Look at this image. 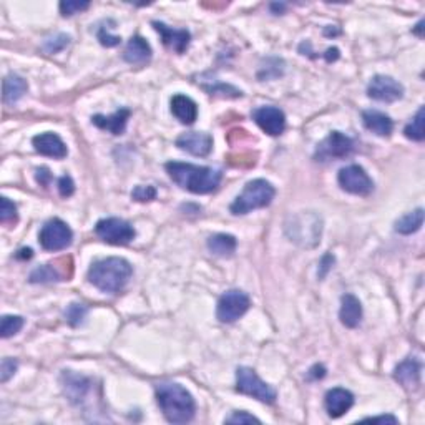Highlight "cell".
Returning <instances> with one entry per match:
<instances>
[{"instance_id": "5bb4252c", "label": "cell", "mask_w": 425, "mask_h": 425, "mask_svg": "<svg viewBox=\"0 0 425 425\" xmlns=\"http://www.w3.org/2000/svg\"><path fill=\"white\" fill-rule=\"evenodd\" d=\"M176 146L195 157H208L213 150V138L211 135L203 133V131H190V133L178 136Z\"/></svg>"}, {"instance_id": "b9f144b4", "label": "cell", "mask_w": 425, "mask_h": 425, "mask_svg": "<svg viewBox=\"0 0 425 425\" xmlns=\"http://www.w3.org/2000/svg\"><path fill=\"white\" fill-rule=\"evenodd\" d=\"M365 422H384V424H399V420H397L394 415H381V417H367L364 419Z\"/></svg>"}, {"instance_id": "7a4b0ae2", "label": "cell", "mask_w": 425, "mask_h": 425, "mask_svg": "<svg viewBox=\"0 0 425 425\" xmlns=\"http://www.w3.org/2000/svg\"><path fill=\"white\" fill-rule=\"evenodd\" d=\"M157 402L164 417L171 424H186L195 417L193 395L175 382H162L155 387Z\"/></svg>"}, {"instance_id": "6da1fadb", "label": "cell", "mask_w": 425, "mask_h": 425, "mask_svg": "<svg viewBox=\"0 0 425 425\" xmlns=\"http://www.w3.org/2000/svg\"><path fill=\"white\" fill-rule=\"evenodd\" d=\"M168 175L178 186L195 195L211 193L221 183L223 173L213 170L208 166H198V164L170 162L164 164Z\"/></svg>"}, {"instance_id": "ba28073f", "label": "cell", "mask_w": 425, "mask_h": 425, "mask_svg": "<svg viewBox=\"0 0 425 425\" xmlns=\"http://www.w3.org/2000/svg\"><path fill=\"white\" fill-rule=\"evenodd\" d=\"M251 299L246 292L240 289L226 291L218 301L216 316L221 322H235L248 313Z\"/></svg>"}, {"instance_id": "bcb514c9", "label": "cell", "mask_w": 425, "mask_h": 425, "mask_svg": "<svg viewBox=\"0 0 425 425\" xmlns=\"http://www.w3.org/2000/svg\"><path fill=\"white\" fill-rule=\"evenodd\" d=\"M422 25H424V22H419L417 29H415V34H419V35H420V30H422ZM420 37H422V35H420Z\"/></svg>"}, {"instance_id": "74e56055", "label": "cell", "mask_w": 425, "mask_h": 425, "mask_svg": "<svg viewBox=\"0 0 425 425\" xmlns=\"http://www.w3.org/2000/svg\"><path fill=\"white\" fill-rule=\"evenodd\" d=\"M58 193H60L63 198H68V196L75 193V183H73L70 176L65 175L58 180Z\"/></svg>"}, {"instance_id": "8d00e7d4", "label": "cell", "mask_w": 425, "mask_h": 425, "mask_svg": "<svg viewBox=\"0 0 425 425\" xmlns=\"http://www.w3.org/2000/svg\"><path fill=\"white\" fill-rule=\"evenodd\" d=\"M226 424H261V420L248 412H235L226 419Z\"/></svg>"}, {"instance_id": "4fadbf2b", "label": "cell", "mask_w": 425, "mask_h": 425, "mask_svg": "<svg viewBox=\"0 0 425 425\" xmlns=\"http://www.w3.org/2000/svg\"><path fill=\"white\" fill-rule=\"evenodd\" d=\"M253 120L264 133L277 136L286 128V115L277 107H259L253 112Z\"/></svg>"}, {"instance_id": "44dd1931", "label": "cell", "mask_w": 425, "mask_h": 425, "mask_svg": "<svg viewBox=\"0 0 425 425\" xmlns=\"http://www.w3.org/2000/svg\"><path fill=\"white\" fill-rule=\"evenodd\" d=\"M339 319L346 327L354 329L360 324L362 319V304L360 301L353 294L342 296L341 299V310H339Z\"/></svg>"}, {"instance_id": "e575fe53", "label": "cell", "mask_w": 425, "mask_h": 425, "mask_svg": "<svg viewBox=\"0 0 425 425\" xmlns=\"http://www.w3.org/2000/svg\"><path fill=\"white\" fill-rule=\"evenodd\" d=\"M15 372H17V360L11 358L4 359L2 364H0V382L6 384Z\"/></svg>"}, {"instance_id": "7bdbcfd3", "label": "cell", "mask_w": 425, "mask_h": 425, "mask_svg": "<svg viewBox=\"0 0 425 425\" xmlns=\"http://www.w3.org/2000/svg\"><path fill=\"white\" fill-rule=\"evenodd\" d=\"M324 58H326V62H336L337 58H339V48H336V47H331V48H327L326 50V53H324Z\"/></svg>"}, {"instance_id": "d590c367", "label": "cell", "mask_w": 425, "mask_h": 425, "mask_svg": "<svg viewBox=\"0 0 425 425\" xmlns=\"http://www.w3.org/2000/svg\"><path fill=\"white\" fill-rule=\"evenodd\" d=\"M98 40L103 47H117V45H120V42H122L120 37L110 34V32L107 30V27H100Z\"/></svg>"}, {"instance_id": "9c48e42d", "label": "cell", "mask_w": 425, "mask_h": 425, "mask_svg": "<svg viewBox=\"0 0 425 425\" xmlns=\"http://www.w3.org/2000/svg\"><path fill=\"white\" fill-rule=\"evenodd\" d=\"M354 152V141L341 131H331L327 138L318 145L314 158L318 162H329V159H341L349 157Z\"/></svg>"}, {"instance_id": "cb8c5ba5", "label": "cell", "mask_w": 425, "mask_h": 425, "mask_svg": "<svg viewBox=\"0 0 425 425\" xmlns=\"http://www.w3.org/2000/svg\"><path fill=\"white\" fill-rule=\"evenodd\" d=\"M29 90V85L27 81L22 79V77L15 75V73H11L4 79V85H2V98L6 105H13L18 102Z\"/></svg>"}, {"instance_id": "8992f818", "label": "cell", "mask_w": 425, "mask_h": 425, "mask_svg": "<svg viewBox=\"0 0 425 425\" xmlns=\"http://www.w3.org/2000/svg\"><path fill=\"white\" fill-rule=\"evenodd\" d=\"M236 391L241 394L254 397V399L274 404L276 402V391L268 386L256 371L249 367H240L236 371Z\"/></svg>"}, {"instance_id": "60d3db41", "label": "cell", "mask_w": 425, "mask_h": 425, "mask_svg": "<svg viewBox=\"0 0 425 425\" xmlns=\"http://www.w3.org/2000/svg\"><path fill=\"white\" fill-rule=\"evenodd\" d=\"M35 178H37V181L40 183V185H42V186H47L48 183H50V180H52V175H50V170H48V168L42 166V168H37Z\"/></svg>"}, {"instance_id": "4316f807", "label": "cell", "mask_w": 425, "mask_h": 425, "mask_svg": "<svg viewBox=\"0 0 425 425\" xmlns=\"http://www.w3.org/2000/svg\"><path fill=\"white\" fill-rule=\"evenodd\" d=\"M404 135L409 140L414 141H422L425 138V130H424V107L419 108L417 115L412 118V122L404 128Z\"/></svg>"}, {"instance_id": "d4e9b609", "label": "cell", "mask_w": 425, "mask_h": 425, "mask_svg": "<svg viewBox=\"0 0 425 425\" xmlns=\"http://www.w3.org/2000/svg\"><path fill=\"white\" fill-rule=\"evenodd\" d=\"M236 246V237L226 235V233H218V235L209 236L208 240V249L214 256H219V258H230V256L235 254Z\"/></svg>"}, {"instance_id": "ac0fdd59", "label": "cell", "mask_w": 425, "mask_h": 425, "mask_svg": "<svg viewBox=\"0 0 425 425\" xmlns=\"http://www.w3.org/2000/svg\"><path fill=\"white\" fill-rule=\"evenodd\" d=\"M131 112L128 108H120L117 110L113 115H95L91 117V123L95 126H98L100 130H107L112 135H123L125 133V128L128 123V118H130Z\"/></svg>"}, {"instance_id": "1f68e13d", "label": "cell", "mask_w": 425, "mask_h": 425, "mask_svg": "<svg viewBox=\"0 0 425 425\" xmlns=\"http://www.w3.org/2000/svg\"><path fill=\"white\" fill-rule=\"evenodd\" d=\"M86 313H89V309H86L84 304H77V303L70 304L68 306V309L65 310V319L70 326L77 327L84 322Z\"/></svg>"}, {"instance_id": "603a6c76", "label": "cell", "mask_w": 425, "mask_h": 425, "mask_svg": "<svg viewBox=\"0 0 425 425\" xmlns=\"http://www.w3.org/2000/svg\"><path fill=\"white\" fill-rule=\"evenodd\" d=\"M362 122L364 126L377 136H391L392 130H394V123H392L391 117L377 112V110H365L362 113Z\"/></svg>"}, {"instance_id": "5b68a950", "label": "cell", "mask_w": 425, "mask_h": 425, "mask_svg": "<svg viewBox=\"0 0 425 425\" xmlns=\"http://www.w3.org/2000/svg\"><path fill=\"white\" fill-rule=\"evenodd\" d=\"M274 195H276V190H274L271 183L261 180V178L253 180L244 186L241 195L233 201L230 211L237 216V214H248L249 211H254V209L266 208L273 203Z\"/></svg>"}, {"instance_id": "836d02e7", "label": "cell", "mask_w": 425, "mask_h": 425, "mask_svg": "<svg viewBox=\"0 0 425 425\" xmlns=\"http://www.w3.org/2000/svg\"><path fill=\"white\" fill-rule=\"evenodd\" d=\"M131 198L135 201H140V203H145V201H152L157 198V190L153 186H136V188L131 191Z\"/></svg>"}, {"instance_id": "484cf974", "label": "cell", "mask_w": 425, "mask_h": 425, "mask_svg": "<svg viewBox=\"0 0 425 425\" xmlns=\"http://www.w3.org/2000/svg\"><path fill=\"white\" fill-rule=\"evenodd\" d=\"M424 225V209L417 208L412 213L404 214L400 219L395 221V231L400 235H412V233L419 231Z\"/></svg>"}, {"instance_id": "f1b7e54d", "label": "cell", "mask_w": 425, "mask_h": 425, "mask_svg": "<svg viewBox=\"0 0 425 425\" xmlns=\"http://www.w3.org/2000/svg\"><path fill=\"white\" fill-rule=\"evenodd\" d=\"M22 327H24V318L4 316L2 324H0V334H2L4 339H7V337L15 336L17 332H20Z\"/></svg>"}, {"instance_id": "d6986e66", "label": "cell", "mask_w": 425, "mask_h": 425, "mask_svg": "<svg viewBox=\"0 0 425 425\" xmlns=\"http://www.w3.org/2000/svg\"><path fill=\"white\" fill-rule=\"evenodd\" d=\"M420 371H422V365H420L419 359L409 358L397 365L394 377L405 389L415 391L420 386Z\"/></svg>"}, {"instance_id": "f546056e", "label": "cell", "mask_w": 425, "mask_h": 425, "mask_svg": "<svg viewBox=\"0 0 425 425\" xmlns=\"http://www.w3.org/2000/svg\"><path fill=\"white\" fill-rule=\"evenodd\" d=\"M68 44H70V37L65 34H57L53 37H48V39L45 40L42 45V50L48 55L58 53V52H62V50L65 48Z\"/></svg>"}, {"instance_id": "83f0119b", "label": "cell", "mask_w": 425, "mask_h": 425, "mask_svg": "<svg viewBox=\"0 0 425 425\" xmlns=\"http://www.w3.org/2000/svg\"><path fill=\"white\" fill-rule=\"evenodd\" d=\"M30 282H34V285H39V282H53V281H60V274L57 273V269H55L52 264H44V266L34 269V271L30 273Z\"/></svg>"}, {"instance_id": "4dcf8cb0", "label": "cell", "mask_w": 425, "mask_h": 425, "mask_svg": "<svg viewBox=\"0 0 425 425\" xmlns=\"http://www.w3.org/2000/svg\"><path fill=\"white\" fill-rule=\"evenodd\" d=\"M17 221V207L11 200L4 196L0 200V223L2 225H12Z\"/></svg>"}, {"instance_id": "ffe728a7", "label": "cell", "mask_w": 425, "mask_h": 425, "mask_svg": "<svg viewBox=\"0 0 425 425\" xmlns=\"http://www.w3.org/2000/svg\"><path fill=\"white\" fill-rule=\"evenodd\" d=\"M123 58H125V62L131 63V65H143V63L152 58V47H150V44L146 42L143 37L135 35L128 42Z\"/></svg>"}, {"instance_id": "7402d4cb", "label": "cell", "mask_w": 425, "mask_h": 425, "mask_svg": "<svg viewBox=\"0 0 425 425\" xmlns=\"http://www.w3.org/2000/svg\"><path fill=\"white\" fill-rule=\"evenodd\" d=\"M171 113L185 125H193L198 118V105L186 95H175L171 98Z\"/></svg>"}, {"instance_id": "2e32d148", "label": "cell", "mask_w": 425, "mask_h": 425, "mask_svg": "<svg viewBox=\"0 0 425 425\" xmlns=\"http://www.w3.org/2000/svg\"><path fill=\"white\" fill-rule=\"evenodd\" d=\"M34 143V148L37 153L44 155V157H50L55 159H62L67 157L68 150L67 145L63 143V140L58 135L55 133H40L34 136L32 140Z\"/></svg>"}, {"instance_id": "30bf717a", "label": "cell", "mask_w": 425, "mask_h": 425, "mask_svg": "<svg viewBox=\"0 0 425 425\" xmlns=\"http://www.w3.org/2000/svg\"><path fill=\"white\" fill-rule=\"evenodd\" d=\"M73 233L62 219L53 218L47 221L40 231V244L47 251H62L72 244Z\"/></svg>"}, {"instance_id": "e0dca14e", "label": "cell", "mask_w": 425, "mask_h": 425, "mask_svg": "<svg viewBox=\"0 0 425 425\" xmlns=\"http://www.w3.org/2000/svg\"><path fill=\"white\" fill-rule=\"evenodd\" d=\"M353 405H354V395L351 394L349 391L336 387V389H331L326 394V410L329 417L339 419L347 412V410L353 407Z\"/></svg>"}, {"instance_id": "277c9868", "label": "cell", "mask_w": 425, "mask_h": 425, "mask_svg": "<svg viewBox=\"0 0 425 425\" xmlns=\"http://www.w3.org/2000/svg\"><path fill=\"white\" fill-rule=\"evenodd\" d=\"M285 231L289 241L301 248H316L322 235V218L313 211H299L286 219Z\"/></svg>"}, {"instance_id": "f6af8a7d", "label": "cell", "mask_w": 425, "mask_h": 425, "mask_svg": "<svg viewBox=\"0 0 425 425\" xmlns=\"http://www.w3.org/2000/svg\"><path fill=\"white\" fill-rule=\"evenodd\" d=\"M285 8H286V6H285V4H271V11H274V12H277V13H280V12H282V11H285Z\"/></svg>"}, {"instance_id": "ee69618b", "label": "cell", "mask_w": 425, "mask_h": 425, "mask_svg": "<svg viewBox=\"0 0 425 425\" xmlns=\"http://www.w3.org/2000/svg\"><path fill=\"white\" fill-rule=\"evenodd\" d=\"M15 256H17L18 259H30L32 258V249L30 248H24V249L18 251V253Z\"/></svg>"}, {"instance_id": "3957f363", "label": "cell", "mask_w": 425, "mask_h": 425, "mask_svg": "<svg viewBox=\"0 0 425 425\" xmlns=\"http://www.w3.org/2000/svg\"><path fill=\"white\" fill-rule=\"evenodd\" d=\"M133 268L123 258L98 259L89 269V281L97 289L117 294L128 285Z\"/></svg>"}, {"instance_id": "ab89813d", "label": "cell", "mask_w": 425, "mask_h": 425, "mask_svg": "<svg viewBox=\"0 0 425 425\" xmlns=\"http://www.w3.org/2000/svg\"><path fill=\"white\" fill-rule=\"evenodd\" d=\"M326 367H324L322 364H316V365H313V367L309 369V372H308V379L309 381H319V379H322V377H326Z\"/></svg>"}, {"instance_id": "52a82bcc", "label": "cell", "mask_w": 425, "mask_h": 425, "mask_svg": "<svg viewBox=\"0 0 425 425\" xmlns=\"http://www.w3.org/2000/svg\"><path fill=\"white\" fill-rule=\"evenodd\" d=\"M95 233L100 240L108 244L125 246L135 240V228L125 219L120 218H105L100 219L95 226Z\"/></svg>"}, {"instance_id": "d6a6232c", "label": "cell", "mask_w": 425, "mask_h": 425, "mask_svg": "<svg viewBox=\"0 0 425 425\" xmlns=\"http://www.w3.org/2000/svg\"><path fill=\"white\" fill-rule=\"evenodd\" d=\"M90 7V2H75V0H67L60 2V12L63 17H72L75 13H80Z\"/></svg>"}, {"instance_id": "7c38bea8", "label": "cell", "mask_w": 425, "mask_h": 425, "mask_svg": "<svg viewBox=\"0 0 425 425\" xmlns=\"http://www.w3.org/2000/svg\"><path fill=\"white\" fill-rule=\"evenodd\" d=\"M367 95L377 102L394 103L404 97V86L387 75H376L367 86Z\"/></svg>"}, {"instance_id": "8fae6325", "label": "cell", "mask_w": 425, "mask_h": 425, "mask_svg": "<svg viewBox=\"0 0 425 425\" xmlns=\"http://www.w3.org/2000/svg\"><path fill=\"white\" fill-rule=\"evenodd\" d=\"M337 181H339L341 188L351 195L367 196L374 191V181L359 164H349V166L342 168L337 175Z\"/></svg>"}, {"instance_id": "f35d334b", "label": "cell", "mask_w": 425, "mask_h": 425, "mask_svg": "<svg viewBox=\"0 0 425 425\" xmlns=\"http://www.w3.org/2000/svg\"><path fill=\"white\" fill-rule=\"evenodd\" d=\"M334 256L332 254H324L322 256V259H321V266H319V277H321V280H324V277L327 276V273L331 271L332 269V264H334Z\"/></svg>"}, {"instance_id": "9a60e30c", "label": "cell", "mask_w": 425, "mask_h": 425, "mask_svg": "<svg viewBox=\"0 0 425 425\" xmlns=\"http://www.w3.org/2000/svg\"><path fill=\"white\" fill-rule=\"evenodd\" d=\"M155 30L158 32L159 37H162L163 44L166 45L168 48H171L173 52L176 53H185L186 48H188L191 35L188 30L185 29H171L163 22H153Z\"/></svg>"}]
</instances>
